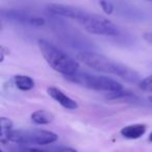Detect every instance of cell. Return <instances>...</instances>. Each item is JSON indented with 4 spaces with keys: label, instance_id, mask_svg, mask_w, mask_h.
Here are the masks:
<instances>
[{
    "label": "cell",
    "instance_id": "cell-1",
    "mask_svg": "<svg viewBox=\"0 0 152 152\" xmlns=\"http://www.w3.org/2000/svg\"><path fill=\"white\" fill-rule=\"evenodd\" d=\"M76 59L93 70L101 73L113 74L128 83H140V75L137 71L126 65L119 63L103 54L93 51H80L76 55Z\"/></svg>",
    "mask_w": 152,
    "mask_h": 152
},
{
    "label": "cell",
    "instance_id": "cell-2",
    "mask_svg": "<svg viewBox=\"0 0 152 152\" xmlns=\"http://www.w3.org/2000/svg\"><path fill=\"white\" fill-rule=\"evenodd\" d=\"M38 47L44 59L54 71L61 73L64 77L72 76L79 70V63L77 59L57 48L47 40H39Z\"/></svg>",
    "mask_w": 152,
    "mask_h": 152
},
{
    "label": "cell",
    "instance_id": "cell-3",
    "mask_svg": "<svg viewBox=\"0 0 152 152\" xmlns=\"http://www.w3.org/2000/svg\"><path fill=\"white\" fill-rule=\"evenodd\" d=\"M65 78L71 81L72 83H76V85L90 90H94V91L107 92L110 94L123 91V86L120 83L113 78H110L107 76L77 72L72 76H66Z\"/></svg>",
    "mask_w": 152,
    "mask_h": 152
},
{
    "label": "cell",
    "instance_id": "cell-4",
    "mask_svg": "<svg viewBox=\"0 0 152 152\" xmlns=\"http://www.w3.org/2000/svg\"><path fill=\"white\" fill-rule=\"evenodd\" d=\"M57 140V134L44 129H17L13 130L9 137V142L25 145H48Z\"/></svg>",
    "mask_w": 152,
    "mask_h": 152
},
{
    "label": "cell",
    "instance_id": "cell-5",
    "mask_svg": "<svg viewBox=\"0 0 152 152\" xmlns=\"http://www.w3.org/2000/svg\"><path fill=\"white\" fill-rule=\"evenodd\" d=\"M88 32L97 36H105V37H117L120 34V29L115 25L110 20L95 14H88L87 17L81 22Z\"/></svg>",
    "mask_w": 152,
    "mask_h": 152
},
{
    "label": "cell",
    "instance_id": "cell-6",
    "mask_svg": "<svg viewBox=\"0 0 152 152\" xmlns=\"http://www.w3.org/2000/svg\"><path fill=\"white\" fill-rule=\"evenodd\" d=\"M46 11L50 15L53 16H61V17H66L73 19L77 21L79 24L83 21L86 17L88 16V12L79 9V7H71V5L61 4V3H50L47 5Z\"/></svg>",
    "mask_w": 152,
    "mask_h": 152
},
{
    "label": "cell",
    "instance_id": "cell-7",
    "mask_svg": "<svg viewBox=\"0 0 152 152\" xmlns=\"http://www.w3.org/2000/svg\"><path fill=\"white\" fill-rule=\"evenodd\" d=\"M47 94L52 98L54 101H56L58 104H61L64 108L66 110H77L78 108V103L73 100L72 98H70L69 96H67L65 93L61 91L59 89L55 87H49L47 88Z\"/></svg>",
    "mask_w": 152,
    "mask_h": 152
},
{
    "label": "cell",
    "instance_id": "cell-8",
    "mask_svg": "<svg viewBox=\"0 0 152 152\" xmlns=\"http://www.w3.org/2000/svg\"><path fill=\"white\" fill-rule=\"evenodd\" d=\"M1 14H2V17L7 18V20H12V21L21 24H30L32 18L34 17V16L30 15L26 11H24V10H16V9L2 10Z\"/></svg>",
    "mask_w": 152,
    "mask_h": 152
},
{
    "label": "cell",
    "instance_id": "cell-9",
    "mask_svg": "<svg viewBox=\"0 0 152 152\" xmlns=\"http://www.w3.org/2000/svg\"><path fill=\"white\" fill-rule=\"evenodd\" d=\"M146 130H147V126L145 124H132L123 127L120 132L125 139L137 140L145 134Z\"/></svg>",
    "mask_w": 152,
    "mask_h": 152
},
{
    "label": "cell",
    "instance_id": "cell-10",
    "mask_svg": "<svg viewBox=\"0 0 152 152\" xmlns=\"http://www.w3.org/2000/svg\"><path fill=\"white\" fill-rule=\"evenodd\" d=\"M30 118H31L32 122L36 123V124L45 125V124H49V123H51L54 120V115L52 113L48 112V110H39L32 113Z\"/></svg>",
    "mask_w": 152,
    "mask_h": 152
},
{
    "label": "cell",
    "instance_id": "cell-11",
    "mask_svg": "<svg viewBox=\"0 0 152 152\" xmlns=\"http://www.w3.org/2000/svg\"><path fill=\"white\" fill-rule=\"evenodd\" d=\"M13 131V122L11 119L1 117L0 118V142L2 144L9 143V137Z\"/></svg>",
    "mask_w": 152,
    "mask_h": 152
},
{
    "label": "cell",
    "instance_id": "cell-12",
    "mask_svg": "<svg viewBox=\"0 0 152 152\" xmlns=\"http://www.w3.org/2000/svg\"><path fill=\"white\" fill-rule=\"evenodd\" d=\"M14 83L20 91H30L34 88V79L25 75H16L14 77Z\"/></svg>",
    "mask_w": 152,
    "mask_h": 152
},
{
    "label": "cell",
    "instance_id": "cell-13",
    "mask_svg": "<svg viewBox=\"0 0 152 152\" xmlns=\"http://www.w3.org/2000/svg\"><path fill=\"white\" fill-rule=\"evenodd\" d=\"M139 87L145 92H152V75L142 79L139 83Z\"/></svg>",
    "mask_w": 152,
    "mask_h": 152
},
{
    "label": "cell",
    "instance_id": "cell-14",
    "mask_svg": "<svg viewBox=\"0 0 152 152\" xmlns=\"http://www.w3.org/2000/svg\"><path fill=\"white\" fill-rule=\"evenodd\" d=\"M100 7H101L102 11L104 12V14L107 16L112 15L114 13V5L107 1V0H100Z\"/></svg>",
    "mask_w": 152,
    "mask_h": 152
},
{
    "label": "cell",
    "instance_id": "cell-15",
    "mask_svg": "<svg viewBox=\"0 0 152 152\" xmlns=\"http://www.w3.org/2000/svg\"><path fill=\"white\" fill-rule=\"evenodd\" d=\"M45 24H46V20H45L44 18L39 17V16H34V17L32 18L30 25L37 26V27H42V26H44Z\"/></svg>",
    "mask_w": 152,
    "mask_h": 152
},
{
    "label": "cell",
    "instance_id": "cell-16",
    "mask_svg": "<svg viewBox=\"0 0 152 152\" xmlns=\"http://www.w3.org/2000/svg\"><path fill=\"white\" fill-rule=\"evenodd\" d=\"M17 152H47L43 149H39V148L34 147H27V146H20L18 148Z\"/></svg>",
    "mask_w": 152,
    "mask_h": 152
},
{
    "label": "cell",
    "instance_id": "cell-17",
    "mask_svg": "<svg viewBox=\"0 0 152 152\" xmlns=\"http://www.w3.org/2000/svg\"><path fill=\"white\" fill-rule=\"evenodd\" d=\"M0 53H1V56H0V57H1V58H0V63H3L5 55L10 54V50L7 48H5L4 46H1V47H0Z\"/></svg>",
    "mask_w": 152,
    "mask_h": 152
},
{
    "label": "cell",
    "instance_id": "cell-18",
    "mask_svg": "<svg viewBox=\"0 0 152 152\" xmlns=\"http://www.w3.org/2000/svg\"><path fill=\"white\" fill-rule=\"evenodd\" d=\"M143 39L146 42L152 44V32H145V34H143Z\"/></svg>",
    "mask_w": 152,
    "mask_h": 152
},
{
    "label": "cell",
    "instance_id": "cell-19",
    "mask_svg": "<svg viewBox=\"0 0 152 152\" xmlns=\"http://www.w3.org/2000/svg\"><path fill=\"white\" fill-rule=\"evenodd\" d=\"M59 152H77L75 149H73V148H70V147H64L61 148V150H59Z\"/></svg>",
    "mask_w": 152,
    "mask_h": 152
},
{
    "label": "cell",
    "instance_id": "cell-20",
    "mask_svg": "<svg viewBox=\"0 0 152 152\" xmlns=\"http://www.w3.org/2000/svg\"><path fill=\"white\" fill-rule=\"evenodd\" d=\"M148 140H149V142H152V132L149 134V137H148Z\"/></svg>",
    "mask_w": 152,
    "mask_h": 152
},
{
    "label": "cell",
    "instance_id": "cell-21",
    "mask_svg": "<svg viewBox=\"0 0 152 152\" xmlns=\"http://www.w3.org/2000/svg\"><path fill=\"white\" fill-rule=\"evenodd\" d=\"M149 101H150V102H151V103H152V96H151V97H149Z\"/></svg>",
    "mask_w": 152,
    "mask_h": 152
},
{
    "label": "cell",
    "instance_id": "cell-22",
    "mask_svg": "<svg viewBox=\"0 0 152 152\" xmlns=\"http://www.w3.org/2000/svg\"><path fill=\"white\" fill-rule=\"evenodd\" d=\"M0 152H4V151H3V150H1V151H0Z\"/></svg>",
    "mask_w": 152,
    "mask_h": 152
},
{
    "label": "cell",
    "instance_id": "cell-23",
    "mask_svg": "<svg viewBox=\"0 0 152 152\" xmlns=\"http://www.w3.org/2000/svg\"><path fill=\"white\" fill-rule=\"evenodd\" d=\"M149 1H152V0H149Z\"/></svg>",
    "mask_w": 152,
    "mask_h": 152
}]
</instances>
